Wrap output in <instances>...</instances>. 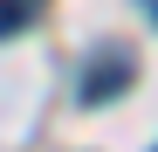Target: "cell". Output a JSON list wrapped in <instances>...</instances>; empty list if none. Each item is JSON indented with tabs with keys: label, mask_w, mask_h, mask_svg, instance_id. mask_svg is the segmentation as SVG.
<instances>
[{
	"label": "cell",
	"mask_w": 158,
	"mask_h": 152,
	"mask_svg": "<svg viewBox=\"0 0 158 152\" xmlns=\"http://www.w3.org/2000/svg\"><path fill=\"white\" fill-rule=\"evenodd\" d=\"M35 21V0H0V35H21Z\"/></svg>",
	"instance_id": "cell-2"
},
{
	"label": "cell",
	"mask_w": 158,
	"mask_h": 152,
	"mask_svg": "<svg viewBox=\"0 0 158 152\" xmlns=\"http://www.w3.org/2000/svg\"><path fill=\"white\" fill-rule=\"evenodd\" d=\"M117 90H131V62H124V56H110L103 69H89V83H83V104H103V97H117Z\"/></svg>",
	"instance_id": "cell-1"
}]
</instances>
